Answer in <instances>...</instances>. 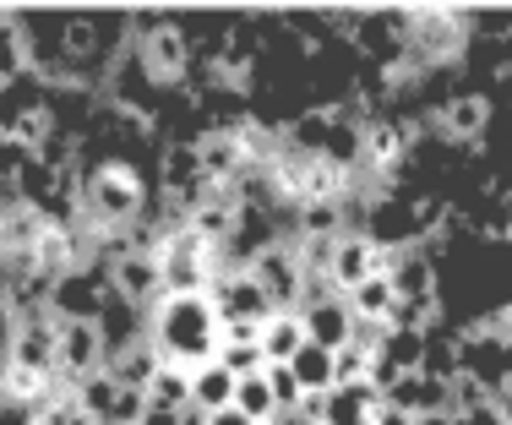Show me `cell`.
Segmentation results:
<instances>
[{"label":"cell","mask_w":512,"mask_h":425,"mask_svg":"<svg viewBox=\"0 0 512 425\" xmlns=\"http://www.w3.org/2000/svg\"><path fill=\"white\" fill-rule=\"evenodd\" d=\"M109 366V349L99 322H60V382L77 387Z\"/></svg>","instance_id":"11"},{"label":"cell","mask_w":512,"mask_h":425,"mask_svg":"<svg viewBox=\"0 0 512 425\" xmlns=\"http://www.w3.org/2000/svg\"><path fill=\"white\" fill-rule=\"evenodd\" d=\"M218 344H224V322L207 295H158V306L148 311V349L158 366L202 371L218 360Z\"/></svg>","instance_id":"1"},{"label":"cell","mask_w":512,"mask_h":425,"mask_svg":"<svg viewBox=\"0 0 512 425\" xmlns=\"http://www.w3.org/2000/svg\"><path fill=\"white\" fill-rule=\"evenodd\" d=\"M235 387H240V382L213 360V366L191 371V409H202V415H218V409L235 404Z\"/></svg>","instance_id":"15"},{"label":"cell","mask_w":512,"mask_h":425,"mask_svg":"<svg viewBox=\"0 0 512 425\" xmlns=\"http://www.w3.org/2000/svg\"><path fill=\"white\" fill-rule=\"evenodd\" d=\"M0 137H6V120H0Z\"/></svg>","instance_id":"28"},{"label":"cell","mask_w":512,"mask_h":425,"mask_svg":"<svg viewBox=\"0 0 512 425\" xmlns=\"http://www.w3.org/2000/svg\"><path fill=\"white\" fill-rule=\"evenodd\" d=\"M300 415L316 425H376L382 415V393L371 382L365 387H333L322 398H300Z\"/></svg>","instance_id":"10"},{"label":"cell","mask_w":512,"mask_h":425,"mask_svg":"<svg viewBox=\"0 0 512 425\" xmlns=\"http://www.w3.org/2000/svg\"><path fill=\"white\" fill-rule=\"evenodd\" d=\"M502 338L512 344V306H502Z\"/></svg>","instance_id":"27"},{"label":"cell","mask_w":512,"mask_h":425,"mask_svg":"<svg viewBox=\"0 0 512 425\" xmlns=\"http://www.w3.org/2000/svg\"><path fill=\"white\" fill-rule=\"evenodd\" d=\"M246 273L267 289L273 311H300L311 273H306V262H300V246H295V240H273V246H262V251L251 257Z\"/></svg>","instance_id":"4"},{"label":"cell","mask_w":512,"mask_h":425,"mask_svg":"<svg viewBox=\"0 0 512 425\" xmlns=\"http://www.w3.org/2000/svg\"><path fill=\"white\" fill-rule=\"evenodd\" d=\"M431 126L442 131L447 142H458V148H474V142L491 137L496 104H491V93H485V88H480V93H474V88H458V93H447V99L436 104Z\"/></svg>","instance_id":"6"},{"label":"cell","mask_w":512,"mask_h":425,"mask_svg":"<svg viewBox=\"0 0 512 425\" xmlns=\"http://www.w3.org/2000/svg\"><path fill=\"white\" fill-rule=\"evenodd\" d=\"M256 344H262L267 366H289V360L306 349V322H300V311H273V317L256 327Z\"/></svg>","instance_id":"13"},{"label":"cell","mask_w":512,"mask_h":425,"mask_svg":"<svg viewBox=\"0 0 512 425\" xmlns=\"http://www.w3.org/2000/svg\"><path fill=\"white\" fill-rule=\"evenodd\" d=\"M376 425H414V420L398 415V409H382V415H376Z\"/></svg>","instance_id":"26"},{"label":"cell","mask_w":512,"mask_h":425,"mask_svg":"<svg viewBox=\"0 0 512 425\" xmlns=\"http://www.w3.org/2000/svg\"><path fill=\"white\" fill-rule=\"evenodd\" d=\"M104 300H109V267L104 262H82V267H71V273L55 278L50 317L55 322H99Z\"/></svg>","instance_id":"5"},{"label":"cell","mask_w":512,"mask_h":425,"mask_svg":"<svg viewBox=\"0 0 512 425\" xmlns=\"http://www.w3.org/2000/svg\"><path fill=\"white\" fill-rule=\"evenodd\" d=\"M148 404H164V409H191V371L158 366V371H153V382H148Z\"/></svg>","instance_id":"20"},{"label":"cell","mask_w":512,"mask_h":425,"mask_svg":"<svg viewBox=\"0 0 512 425\" xmlns=\"http://www.w3.org/2000/svg\"><path fill=\"white\" fill-rule=\"evenodd\" d=\"M398 251L376 246L371 235H360V229H344L333 246V267H327V278H333L338 295H349L355 284H365V278H387V267H393Z\"/></svg>","instance_id":"8"},{"label":"cell","mask_w":512,"mask_h":425,"mask_svg":"<svg viewBox=\"0 0 512 425\" xmlns=\"http://www.w3.org/2000/svg\"><path fill=\"white\" fill-rule=\"evenodd\" d=\"M28 159H33L28 148H17L11 137H0V186H11V180H17V169L28 164Z\"/></svg>","instance_id":"23"},{"label":"cell","mask_w":512,"mask_h":425,"mask_svg":"<svg viewBox=\"0 0 512 425\" xmlns=\"http://www.w3.org/2000/svg\"><path fill=\"white\" fill-rule=\"evenodd\" d=\"M207 425H256V420H246L235 404H229V409H218V415H207Z\"/></svg>","instance_id":"25"},{"label":"cell","mask_w":512,"mask_h":425,"mask_svg":"<svg viewBox=\"0 0 512 425\" xmlns=\"http://www.w3.org/2000/svg\"><path fill=\"white\" fill-rule=\"evenodd\" d=\"M218 366L240 382V376H262L267 360H262V344H256V338H224V344H218Z\"/></svg>","instance_id":"19"},{"label":"cell","mask_w":512,"mask_h":425,"mask_svg":"<svg viewBox=\"0 0 512 425\" xmlns=\"http://www.w3.org/2000/svg\"><path fill=\"white\" fill-rule=\"evenodd\" d=\"M77 175H82V191H77V229H82L88 240L131 235V229L148 218L153 191H148V180H142L137 164L115 159V164L77 169Z\"/></svg>","instance_id":"2"},{"label":"cell","mask_w":512,"mask_h":425,"mask_svg":"<svg viewBox=\"0 0 512 425\" xmlns=\"http://www.w3.org/2000/svg\"><path fill=\"white\" fill-rule=\"evenodd\" d=\"M344 306H349V317L365 322V327H387V322H393L398 295H393V284H387V278H365V284H355L344 295Z\"/></svg>","instance_id":"14"},{"label":"cell","mask_w":512,"mask_h":425,"mask_svg":"<svg viewBox=\"0 0 512 425\" xmlns=\"http://www.w3.org/2000/svg\"><path fill=\"white\" fill-rule=\"evenodd\" d=\"M109 376H115L120 387H137V393H148V382H153V371H158V360H153V349H148V338L142 344H131V349H120V355H109Z\"/></svg>","instance_id":"17"},{"label":"cell","mask_w":512,"mask_h":425,"mask_svg":"<svg viewBox=\"0 0 512 425\" xmlns=\"http://www.w3.org/2000/svg\"><path fill=\"white\" fill-rule=\"evenodd\" d=\"M6 366H22V371H44V376H60V322L44 311V317H22L11 322L6 333Z\"/></svg>","instance_id":"7"},{"label":"cell","mask_w":512,"mask_h":425,"mask_svg":"<svg viewBox=\"0 0 512 425\" xmlns=\"http://www.w3.org/2000/svg\"><path fill=\"white\" fill-rule=\"evenodd\" d=\"M148 257L158 267L164 295H207V289H213V278L224 273V246L202 240L191 224H164L153 235Z\"/></svg>","instance_id":"3"},{"label":"cell","mask_w":512,"mask_h":425,"mask_svg":"<svg viewBox=\"0 0 512 425\" xmlns=\"http://www.w3.org/2000/svg\"><path fill=\"white\" fill-rule=\"evenodd\" d=\"M289 376L300 382V393L306 398H322V393H333V349H316V344H306L295 360H289Z\"/></svg>","instance_id":"16"},{"label":"cell","mask_w":512,"mask_h":425,"mask_svg":"<svg viewBox=\"0 0 512 425\" xmlns=\"http://www.w3.org/2000/svg\"><path fill=\"white\" fill-rule=\"evenodd\" d=\"M142 425H180V409H164V404H148Z\"/></svg>","instance_id":"24"},{"label":"cell","mask_w":512,"mask_h":425,"mask_svg":"<svg viewBox=\"0 0 512 425\" xmlns=\"http://www.w3.org/2000/svg\"><path fill=\"white\" fill-rule=\"evenodd\" d=\"M300 322H306V344L316 349H349L355 338V317H349L344 295H306L300 300Z\"/></svg>","instance_id":"12"},{"label":"cell","mask_w":512,"mask_h":425,"mask_svg":"<svg viewBox=\"0 0 512 425\" xmlns=\"http://www.w3.org/2000/svg\"><path fill=\"white\" fill-rule=\"evenodd\" d=\"M235 409H240L246 420H256V425H273V420H278V398H273V382H267V371H262V376H240Z\"/></svg>","instance_id":"18"},{"label":"cell","mask_w":512,"mask_h":425,"mask_svg":"<svg viewBox=\"0 0 512 425\" xmlns=\"http://www.w3.org/2000/svg\"><path fill=\"white\" fill-rule=\"evenodd\" d=\"M371 366H376V355H365L360 344H349V349L333 355V382L338 387H365L371 382Z\"/></svg>","instance_id":"21"},{"label":"cell","mask_w":512,"mask_h":425,"mask_svg":"<svg viewBox=\"0 0 512 425\" xmlns=\"http://www.w3.org/2000/svg\"><path fill=\"white\" fill-rule=\"evenodd\" d=\"M207 300H213L218 322H246V327H262L273 317V300H267V289L256 284L246 267H229V273L213 278V289H207Z\"/></svg>","instance_id":"9"},{"label":"cell","mask_w":512,"mask_h":425,"mask_svg":"<svg viewBox=\"0 0 512 425\" xmlns=\"http://www.w3.org/2000/svg\"><path fill=\"white\" fill-rule=\"evenodd\" d=\"M267 382H273V398H278V415H295L300 409V382L289 376V366H267Z\"/></svg>","instance_id":"22"}]
</instances>
